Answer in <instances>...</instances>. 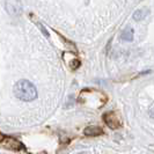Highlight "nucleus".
<instances>
[{"label":"nucleus","mask_w":154,"mask_h":154,"mask_svg":"<svg viewBox=\"0 0 154 154\" xmlns=\"http://www.w3.org/2000/svg\"><path fill=\"white\" fill-rule=\"evenodd\" d=\"M14 94L19 100L24 101V102H30L37 97L36 87L28 80L17 81L14 86Z\"/></svg>","instance_id":"obj_1"},{"label":"nucleus","mask_w":154,"mask_h":154,"mask_svg":"<svg viewBox=\"0 0 154 154\" xmlns=\"http://www.w3.org/2000/svg\"><path fill=\"white\" fill-rule=\"evenodd\" d=\"M5 8L12 16H19L22 13V4L20 0H6Z\"/></svg>","instance_id":"obj_2"},{"label":"nucleus","mask_w":154,"mask_h":154,"mask_svg":"<svg viewBox=\"0 0 154 154\" xmlns=\"http://www.w3.org/2000/svg\"><path fill=\"white\" fill-rule=\"evenodd\" d=\"M2 146L5 148H8V149H14V151H19L22 148V144L19 143L17 140L13 138H4L2 140Z\"/></svg>","instance_id":"obj_3"},{"label":"nucleus","mask_w":154,"mask_h":154,"mask_svg":"<svg viewBox=\"0 0 154 154\" xmlns=\"http://www.w3.org/2000/svg\"><path fill=\"white\" fill-rule=\"evenodd\" d=\"M104 121H106V123L108 124L109 126H111L112 129H116V128H118V126L121 125L119 118L116 117L114 112H108V114H106V115H104Z\"/></svg>","instance_id":"obj_4"},{"label":"nucleus","mask_w":154,"mask_h":154,"mask_svg":"<svg viewBox=\"0 0 154 154\" xmlns=\"http://www.w3.org/2000/svg\"><path fill=\"white\" fill-rule=\"evenodd\" d=\"M86 136H100L102 134V130L97 126H89L85 130Z\"/></svg>","instance_id":"obj_5"},{"label":"nucleus","mask_w":154,"mask_h":154,"mask_svg":"<svg viewBox=\"0 0 154 154\" xmlns=\"http://www.w3.org/2000/svg\"><path fill=\"white\" fill-rule=\"evenodd\" d=\"M121 38L123 39V41H132L133 39V30H132L131 28H126L125 30L122 32V35H121Z\"/></svg>","instance_id":"obj_6"},{"label":"nucleus","mask_w":154,"mask_h":154,"mask_svg":"<svg viewBox=\"0 0 154 154\" xmlns=\"http://www.w3.org/2000/svg\"><path fill=\"white\" fill-rule=\"evenodd\" d=\"M145 15H146V12H145L144 9H139V11H137V12H134L133 17H134V20L139 21V20L144 19V17H145Z\"/></svg>","instance_id":"obj_7"},{"label":"nucleus","mask_w":154,"mask_h":154,"mask_svg":"<svg viewBox=\"0 0 154 154\" xmlns=\"http://www.w3.org/2000/svg\"><path fill=\"white\" fill-rule=\"evenodd\" d=\"M78 154H89V153H87V152H80V153H78Z\"/></svg>","instance_id":"obj_8"}]
</instances>
